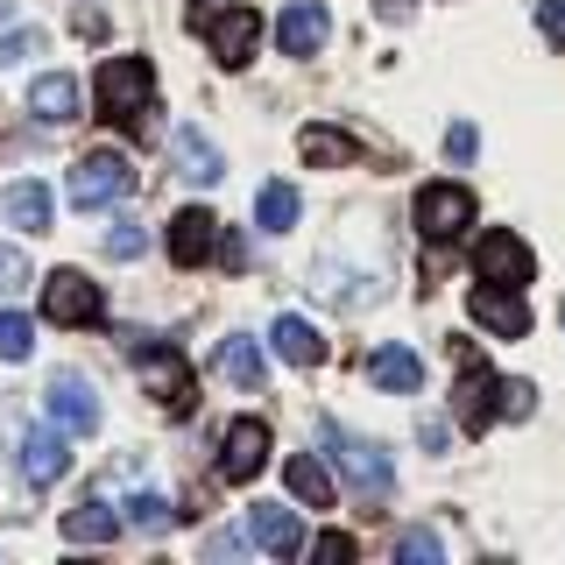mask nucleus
I'll return each instance as SVG.
<instances>
[{
  "instance_id": "f257e3e1",
  "label": "nucleus",
  "mask_w": 565,
  "mask_h": 565,
  "mask_svg": "<svg viewBox=\"0 0 565 565\" xmlns=\"http://www.w3.org/2000/svg\"><path fill=\"white\" fill-rule=\"evenodd\" d=\"M128 353H135L141 382H149V396L163 403L170 417H191V411H199V375H191V361L170 340H156V332H128Z\"/></svg>"
},
{
  "instance_id": "f03ea898",
  "label": "nucleus",
  "mask_w": 565,
  "mask_h": 565,
  "mask_svg": "<svg viewBox=\"0 0 565 565\" xmlns=\"http://www.w3.org/2000/svg\"><path fill=\"white\" fill-rule=\"evenodd\" d=\"M149 99H156L149 57H106V64H99V114L114 120V128H141Z\"/></svg>"
},
{
  "instance_id": "7ed1b4c3",
  "label": "nucleus",
  "mask_w": 565,
  "mask_h": 565,
  "mask_svg": "<svg viewBox=\"0 0 565 565\" xmlns=\"http://www.w3.org/2000/svg\"><path fill=\"white\" fill-rule=\"evenodd\" d=\"M135 191V170H128V156L120 149H93V156H78L64 177V199L71 212H99V205H114V199H128Z\"/></svg>"
},
{
  "instance_id": "20e7f679",
  "label": "nucleus",
  "mask_w": 565,
  "mask_h": 565,
  "mask_svg": "<svg viewBox=\"0 0 565 565\" xmlns=\"http://www.w3.org/2000/svg\"><path fill=\"white\" fill-rule=\"evenodd\" d=\"M326 446H332V459H340V473H347V488L361 494V502H388L396 467H388V452L375 446V438H347V431H332V424H326Z\"/></svg>"
},
{
  "instance_id": "39448f33",
  "label": "nucleus",
  "mask_w": 565,
  "mask_h": 565,
  "mask_svg": "<svg viewBox=\"0 0 565 565\" xmlns=\"http://www.w3.org/2000/svg\"><path fill=\"white\" fill-rule=\"evenodd\" d=\"M43 318H50V326H99V318H106L99 282L85 269H57L43 282Z\"/></svg>"
},
{
  "instance_id": "423d86ee",
  "label": "nucleus",
  "mask_w": 565,
  "mask_h": 565,
  "mask_svg": "<svg viewBox=\"0 0 565 565\" xmlns=\"http://www.w3.org/2000/svg\"><path fill=\"white\" fill-rule=\"evenodd\" d=\"M473 269H481V282H509V290H523V282L537 276V255L523 247V234L488 226V234L473 241Z\"/></svg>"
},
{
  "instance_id": "0eeeda50",
  "label": "nucleus",
  "mask_w": 565,
  "mask_h": 565,
  "mask_svg": "<svg viewBox=\"0 0 565 565\" xmlns=\"http://www.w3.org/2000/svg\"><path fill=\"white\" fill-rule=\"evenodd\" d=\"M452 417L467 424V431H488L494 417H502V382L488 375L481 361H473L467 347H459V382H452Z\"/></svg>"
},
{
  "instance_id": "6e6552de",
  "label": "nucleus",
  "mask_w": 565,
  "mask_h": 565,
  "mask_svg": "<svg viewBox=\"0 0 565 565\" xmlns=\"http://www.w3.org/2000/svg\"><path fill=\"white\" fill-rule=\"evenodd\" d=\"M205 43H212V64H226V71H241L247 57H255V43H262V14L255 8H241V0H226L220 14L199 29Z\"/></svg>"
},
{
  "instance_id": "1a4fd4ad",
  "label": "nucleus",
  "mask_w": 565,
  "mask_h": 565,
  "mask_svg": "<svg viewBox=\"0 0 565 565\" xmlns=\"http://www.w3.org/2000/svg\"><path fill=\"white\" fill-rule=\"evenodd\" d=\"M473 226V191L467 184H424L417 191V234L424 241H459Z\"/></svg>"
},
{
  "instance_id": "9d476101",
  "label": "nucleus",
  "mask_w": 565,
  "mask_h": 565,
  "mask_svg": "<svg viewBox=\"0 0 565 565\" xmlns=\"http://www.w3.org/2000/svg\"><path fill=\"white\" fill-rule=\"evenodd\" d=\"M467 318L488 326L494 340H523L530 332V305H523V290H509V282H481V290L467 297Z\"/></svg>"
},
{
  "instance_id": "9b49d317",
  "label": "nucleus",
  "mask_w": 565,
  "mask_h": 565,
  "mask_svg": "<svg viewBox=\"0 0 565 565\" xmlns=\"http://www.w3.org/2000/svg\"><path fill=\"white\" fill-rule=\"evenodd\" d=\"M50 417H57V431L71 438H93L99 431V396H93V382L85 375H50Z\"/></svg>"
},
{
  "instance_id": "f8f14e48",
  "label": "nucleus",
  "mask_w": 565,
  "mask_h": 565,
  "mask_svg": "<svg viewBox=\"0 0 565 565\" xmlns=\"http://www.w3.org/2000/svg\"><path fill=\"white\" fill-rule=\"evenodd\" d=\"M262 467H269V424H262V417L226 424V438H220V473H226V481H255Z\"/></svg>"
},
{
  "instance_id": "ddd939ff",
  "label": "nucleus",
  "mask_w": 565,
  "mask_h": 565,
  "mask_svg": "<svg viewBox=\"0 0 565 565\" xmlns=\"http://www.w3.org/2000/svg\"><path fill=\"white\" fill-rule=\"evenodd\" d=\"M326 35H332V22H326V8H318V0H290V8L276 14L282 57H318V50H326Z\"/></svg>"
},
{
  "instance_id": "4468645a",
  "label": "nucleus",
  "mask_w": 565,
  "mask_h": 565,
  "mask_svg": "<svg viewBox=\"0 0 565 565\" xmlns=\"http://www.w3.org/2000/svg\"><path fill=\"white\" fill-rule=\"evenodd\" d=\"M212 241H220V220H212L205 205L177 212V220H170V234H163V247H170V262H177V269H199V262L212 255Z\"/></svg>"
},
{
  "instance_id": "2eb2a0df",
  "label": "nucleus",
  "mask_w": 565,
  "mask_h": 565,
  "mask_svg": "<svg viewBox=\"0 0 565 565\" xmlns=\"http://www.w3.org/2000/svg\"><path fill=\"white\" fill-rule=\"evenodd\" d=\"M247 530H255V544H262V552H276V558H297L311 544L305 537V516H297V509H276V502H255Z\"/></svg>"
},
{
  "instance_id": "dca6fc26",
  "label": "nucleus",
  "mask_w": 565,
  "mask_h": 565,
  "mask_svg": "<svg viewBox=\"0 0 565 565\" xmlns=\"http://www.w3.org/2000/svg\"><path fill=\"white\" fill-rule=\"evenodd\" d=\"M78 78H71V71H43V78L29 85V114L35 120H50V128H57V120H78Z\"/></svg>"
},
{
  "instance_id": "f3484780",
  "label": "nucleus",
  "mask_w": 565,
  "mask_h": 565,
  "mask_svg": "<svg viewBox=\"0 0 565 565\" xmlns=\"http://www.w3.org/2000/svg\"><path fill=\"white\" fill-rule=\"evenodd\" d=\"M170 156H177V170H184L191 184H220V177H226V156L212 149L199 128H177V135H170Z\"/></svg>"
},
{
  "instance_id": "a211bd4d",
  "label": "nucleus",
  "mask_w": 565,
  "mask_h": 565,
  "mask_svg": "<svg viewBox=\"0 0 565 565\" xmlns=\"http://www.w3.org/2000/svg\"><path fill=\"white\" fill-rule=\"evenodd\" d=\"M269 340H276V353H282L290 367H318V361H326V340H318V326H311V318H297V311L276 318Z\"/></svg>"
},
{
  "instance_id": "6ab92c4d",
  "label": "nucleus",
  "mask_w": 565,
  "mask_h": 565,
  "mask_svg": "<svg viewBox=\"0 0 565 565\" xmlns=\"http://www.w3.org/2000/svg\"><path fill=\"white\" fill-rule=\"evenodd\" d=\"M64 537H71V544H114V537H120L114 502H106V494H85V502L64 516Z\"/></svg>"
},
{
  "instance_id": "aec40b11",
  "label": "nucleus",
  "mask_w": 565,
  "mask_h": 565,
  "mask_svg": "<svg viewBox=\"0 0 565 565\" xmlns=\"http://www.w3.org/2000/svg\"><path fill=\"white\" fill-rule=\"evenodd\" d=\"M367 375H375V388H388V396H417V388H424V361L411 347H382L375 361H367Z\"/></svg>"
},
{
  "instance_id": "412c9836",
  "label": "nucleus",
  "mask_w": 565,
  "mask_h": 565,
  "mask_svg": "<svg viewBox=\"0 0 565 565\" xmlns=\"http://www.w3.org/2000/svg\"><path fill=\"white\" fill-rule=\"evenodd\" d=\"M64 467H71V452H64V431H29V438H22V473H29L35 488H50Z\"/></svg>"
},
{
  "instance_id": "4be33fe9",
  "label": "nucleus",
  "mask_w": 565,
  "mask_h": 565,
  "mask_svg": "<svg viewBox=\"0 0 565 565\" xmlns=\"http://www.w3.org/2000/svg\"><path fill=\"white\" fill-rule=\"evenodd\" d=\"M8 226H22V234H50V191L22 177V184H8Z\"/></svg>"
},
{
  "instance_id": "5701e85b",
  "label": "nucleus",
  "mask_w": 565,
  "mask_h": 565,
  "mask_svg": "<svg viewBox=\"0 0 565 565\" xmlns=\"http://www.w3.org/2000/svg\"><path fill=\"white\" fill-rule=\"evenodd\" d=\"M212 367H220L226 382H241V388H262V347L247 340V332H234V340H220V353H212Z\"/></svg>"
},
{
  "instance_id": "b1692460",
  "label": "nucleus",
  "mask_w": 565,
  "mask_h": 565,
  "mask_svg": "<svg viewBox=\"0 0 565 565\" xmlns=\"http://www.w3.org/2000/svg\"><path fill=\"white\" fill-rule=\"evenodd\" d=\"M282 481H290V494H297V502H305V509H332V473L318 467L311 452H297L290 467H282Z\"/></svg>"
},
{
  "instance_id": "393cba45",
  "label": "nucleus",
  "mask_w": 565,
  "mask_h": 565,
  "mask_svg": "<svg viewBox=\"0 0 565 565\" xmlns=\"http://www.w3.org/2000/svg\"><path fill=\"white\" fill-rule=\"evenodd\" d=\"M297 156H305L311 170H340V163H353V135H340V128H305V135H297Z\"/></svg>"
},
{
  "instance_id": "a878e982",
  "label": "nucleus",
  "mask_w": 565,
  "mask_h": 565,
  "mask_svg": "<svg viewBox=\"0 0 565 565\" xmlns=\"http://www.w3.org/2000/svg\"><path fill=\"white\" fill-rule=\"evenodd\" d=\"M128 523L141 530V537H163V530L177 523V509L163 502V494H135V502H128Z\"/></svg>"
},
{
  "instance_id": "bb28decb",
  "label": "nucleus",
  "mask_w": 565,
  "mask_h": 565,
  "mask_svg": "<svg viewBox=\"0 0 565 565\" xmlns=\"http://www.w3.org/2000/svg\"><path fill=\"white\" fill-rule=\"evenodd\" d=\"M262 226H269V234H290L297 226V191L290 184H262Z\"/></svg>"
},
{
  "instance_id": "cd10ccee",
  "label": "nucleus",
  "mask_w": 565,
  "mask_h": 565,
  "mask_svg": "<svg viewBox=\"0 0 565 565\" xmlns=\"http://www.w3.org/2000/svg\"><path fill=\"white\" fill-rule=\"evenodd\" d=\"M0 353H8V361H29L35 353V326L22 311H0Z\"/></svg>"
},
{
  "instance_id": "c85d7f7f",
  "label": "nucleus",
  "mask_w": 565,
  "mask_h": 565,
  "mask_svg": "<svg viewBox=\"0 0 565 565\" xmlns=\"http://www.w3.org/2000/svg\"><path fill=\"white\" fill-rule=\"evenodd\" d=\"M396 558H403V565H411V558H417V565H438V558H446V544H438V537H431V530H403V544H396Z\"/></svg>"
},
{
  "instance_id": "c756f323",
  "label": "nucleus",
  "mask_w": 565,
  "mask_h": 565,
  "mask_svg": "<svg viewBox=\"0 0 565 565\" xmlns=\"http://www.w3.org/2000/svg\"><path fill=\"white\" fill-rule=\"evenodd\" d=\"M141 247H149V234H141V226H135V220H120V226H114V234H106V255H114V262H135V255H141Z\"/></svg>"
},
{
  "instance_id": "7c9ffc66",
  "label": "nucleus",
  "mask_w": 565,
  "mask_h": 565,
  "mask_svg": "<svg viewBox=\"0 0 565 565\" xmlns=\"http://www.w3.org/2000/svg\"><path fill=\"white\" fill-rule=\"evenodd\" d=\"M537 411V388L530 382H502V417H530Z\"/></svg>"
},
{
  "instance_id": "2f4dec72",
  "label": "nucleus",
  "mask_w": 565,
  "mask_h": 565,
  "mask_svg": "<svg viewBox=\"0 0 565 565\" xmlns=\"http://www.w3.org/2000/svg\"><path fill=\"white\" fill-rule=\"evenodd\" d=\"M305 552L332 565V558H353V537H347V530H326V537H311V544H305Z\"/></svg>"
},
{
  "instance_id": "473e14b6",
  "label": "nucleus",
  "mask_w": 565,
  "mask_h": 565,
  "mask_svg": "<svg viewBox=\"0 0 565 565\" xmlns=\"http://www.w3.org/2000/svg\"><path fill=\"white\" fill-rule=\"evenodd\" d=\"M537 29L565 50V0H537Z\"/></svg>"
},
{
  "instance_id": "72a5a7b5",
  "label": "nucleus",
  "mask_w": 565,
  "mask_h": 565,
  "mask_svg": "<svg viewBox=\"0 0 565 565\" xmlns=\"http://www.w3.org/2000/svg\"><path fill=\"white\" fill-rule=\"evenodd\" d=\"M473 149H481V135H473V128H467V120H459V128L446 135V156H452V163H467V156H473Z\"/></svg>"
},
{
  "instance_id": "f704fd0d",
  "label": "nucleus",
  "mask_w": 565,
  "mask_h": 565,
  "mask_svg": "<svg viewBox=\"0 0 565 565\" xmlns=\"http://www.w3.org/2000/svg\"><path fill=\"white\" fill-rule=\"evenodd\" d=\"M212 255H220L226 269H247V241L241 234H220V241H212Z\"/></svg>"
},
{
  "instance_id": "c9c22d12",
  "label": "nucleus",
  "mask_w": 565,
  "mask_h": 565,
  "mask_svg": "<svg viewBox=\"0 0 565 565\" xmlns=\"http://www.w3.org/2000/svg\"><path fill=\"white\" fill-rule=\"evenodd\" d=\"M14 282H29V262L14 247H0V290H14Z\"/></svg>"
},
{
  "instance_id": "e433bc0d",
  "label": "nucleus",
  "mask_w": 565,
  "mask_h": 565,
  "mask_svg": "<svg viewBox=\"0 0 565 565\" xmlns=\"http://www.w3.org/2000/svg\"><path fill=\"white\" fill-rule=\"evenodd\" d=\"M411 8H417V0H375L382 22H411Z\"/></svg>"
}]
</instances>
